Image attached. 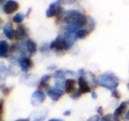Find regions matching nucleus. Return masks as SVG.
<instances>
[{
  "instance_id": "nucleus-1",
  "label": "nucleus",
  "mask_w": 129,
  "mask_h": 121,
  "mask_svg": "<svg viewBox=\"0 0 129 121\" xmlns=\"http://www.w3.org/2000/svg\"><path fill=\"white\" fill-rule=\"evenodd\" d=\"M64 21L69 25H73L82 29L88 23V16L83 15L78 10H69L64 14Z\"/></svg>"
},
{
  "instance_id": "nucleus-2",
  "label": "nucleus",
  "mask_w": 129,
  "mask_h": 121,
  "mask_svg": "<svg viewBox=\"0 0 129 121\" xmlns=\"http://www.w3.org/2000/svg\"><path fill=\"white\" fill-rule=\"evenodd\" d=\"M98 83L100 86L107 90H116L119 84V79L115 74L111 72H106L100 74L98 79Z\"/></svg>"
},
{
  "instance_id": "nucleus-3",
  "label": "nucleus",
  "mask_w": 129,
  "mask_h": 121,
  "mask_svg": "<svg viewBox=\"0 0 129 121\" xmlns=\"http://www.w3.org/2000/svg\"><path fill=\"white\" fill-rule=\"evenodd\" d=\"M78 28L73 25H68L66 29H64V38L66 40V42L67 44L68 49L74 45L76 40L78 39L77 36V32H78Z\"/></svg>"
},
{
  "instance_id": "nucleus-4",
  "label": "nucleus",
  "mask_w": 129,
  "mask_h": 121,
  "mask_svg": "<svg viewBox=\"0 0 129 121\" xmlns=\"http://www.w3.org/2000/svg\"><path fill=\"white\" fill-rule=\"evenodd\" d=\"M62 12H63V7L60 5V2L57 1V2L52 3L48 6L45 15L47 18H51V17H54V16L60 15Z\"/></svg>"
},
{
  "instance_id": "nucleus-5",
  "label": "nucleus",
  "mask_w": 129,
  "mask_h": 121,
  "mask_svg": "<svg viewBox=\"0 0 129 121\" xmlns=\"http://www.w3.org/2000/svg\"><path fill=\"white\" fill-rule=\"evenodd\" d=\"M49 47L50 49H56V50L68 49V46L66 42V40H64V36L62 35H58L56 36V38L49 44Z\"/></svg>"
},
{
  "instance_id": "nucleus-6",
  "label": "nucleus",
  "mask_w": 129,
  "mask_h": 121,
  "mask_svg": "<svg viewBox=\"0 0 129 121\" xmlns=\"http://www.w3.org/2000/svg\"><path fill=\"white\" fill-rule=\"evenodd\" d=\"M45 94L40 90H36L33 93H32L31 97V104L32 106H39V105L42 104L44 100H45Z\"/></svg>"
},
{
  "instance_id": "nucleus-7",
  "label": "nucleus",
  "mask_w": 129,
  "mask_h": 121,
  "mask_svg": "<svg viewBox=\"0 0 129 121\" xmlns=\"http://www.w3.org/2000/svg\"><path fill=\"white\" fill-rule=\"evenodd\" d=\"M64 77H66V72L59 70H56L54 74H53V78L55 79V87L58 88L62 90L63 88H64V82H66V80L64 79Z\"/></svg>"
},
{
  "instance_id": "nucleus-8",
  "label": "nucleus",
  "mask_w": 129,
  "mask_h": 121,
  "mask_svg": "<svg viewBox=\"0 0 129 121\" xmlns=\"http://www.w3.org/2000/svg\"><path fill=\"white\" fill-rule=\"evenodd\" d=\"M19 7V5L18 2L16 1H12V0H9L7 1L3 7V12L7 15H11L16 11Z\"/></svg>"
},
{
  "instance_id": "nucleus-9",
  "label": "nucleus",
  "mask_w": 129,
  "mask_h": 121,
  "mask_svg": "<svg viewBox=\"0 0 129 121\" xmlns=\"http://www.w3.org/2000/svg\"><path fill=\"white\" fill-rule=\"evenodd\" d=\"M19 65L20 66V69L23 72H27L29 70V69L31 66V60L27 57L26 55H23V56H20L19 58Z\"/></svg>"
},
{
  "instance_id": "nucleus-10",
  "label": "nucleus",
  "mask_w": 129,
  "mask_h": 121,
  "mask_svg": "<svg viewBox=\"0 0 129 121\" xmlns=\"http://www.w3.org/2000/svg\"><path fill=\"white\" fill-rule=\"evenodd\" d=\"M3 32L6 37L9 40H12L15 36V32L13 27V25L10 22H7L4 23L3 27Z\"/></svg>"
},
{
  "instance_id": "nucleus-11",
  "label": "nucleus",
  "mask_w": 129,
  "mask_h": 121,
  "mask_svg": "<svg viewBox=\"0 0 129 121\" xmlns=\"http://www.w3.org/2000/svg\"><path fill=\"white\" fill-rule=\"evenodd\" d=\"M47 94L50 97V99L52 101L56 102V101H58L60 98H61L62 95H64V91H63V90H60V89L54 87V88L49 89V90H48Z\"/></svg>"
},
{
  "instance_id": "nucleus-12",
  "label": "nucleus",
  "mask_w": 129,
  "mask_h": 121,
  "mask_svg": "<svg viewBox=\"0 0 129 121\" xmlns=\"http://www.w3.org/2000/svg\"><path fill=\"white\" fill-rule=\"evenodd\" d=\"M78 83V87H79L78 90L82 93V94L90 92V86L84 77H79Z\"/></svg>"
},
{
  "instance_id": "nucleus-13",
  "label": "nucleus",
  "mask_w": 129,
  "mask_h": 121,
  "mask_svg": "<svg viewBox=\"0 0 129 121\" xmlns=\"http://www.w3.org/2000/svg\"><path fill=\"white\" fill-rule=\"evenodd\" d=\"M15 39L17 40H22L25 39L27 36V28L25 26L19 24L17 27V29L15 31Z\"/></svg>"
},
{
  "instance_id": "nucleus-14",
  "label": "nucleus",
  "mask_w": 129,
  "mask_h": 121,
  "mask_svg": "<svg viewBox=\"0 0 129 121\" xmlns=\"http://www.w3.org/2000/svg\"><path fill=\"white\" fill-rule=\"evenodd\" d=\"M83 77L87 81V82L89 83V85H90V88H95L97 84H99L98 81L96 79L95 75L91 72H89V71L86 72V74H85V75Z\"/></svg>"
},
{
  "instance_id": "nucleus-15",
  "label": "nucleus",
  "mask_w": 129,
  "mask_h": 121,
  "mask_svg": "<svg viewBox=\"0 0 129 121\" xmlns=\"http://www.w3.org/2000/svg\"><path fill=\"white\" fill-rule=\"evenodd\" d=\"M77 84V81L73 78H68L64 82V92L67 94H70L75 90V86Z\"/></svg>"
},
{
  "instance_id": "nucleus-16",
  "label": "nucleus",
  "mask_w": 129,
  "mask_h": 121,
  "mask_svg": "<svg viewBox=\"0 0 129 121\" xmlns=\"http://www.w3.org/2000/svg\"><path fill=\"white\" fill-rule=\"evenodd\" d=\"M10 51L9 44L5 40H1L0 42V56L5 58L8 56V52Z\"/></svg>"
},
{
  "instance_id": "nucleus-17",
  "label": "nucleus",
  "mask_w": 129,
  "mask_h": 121,
  "mask_svg": "<svg viewBox=\"0 0 129 121\" xmlns=\"http://www.w3.org/2000/svg\"><path fill=\"white\" fill-rule=\"evenodd\" d=\"M26 48L30 54H34L37 51V44L31 39H27L26 40Z\"/></svg>"
},
{
  "instance_id": "nucleus-18",
  "label": "nucleus",
  "mask_w": 129,
  "mask_h": 121,
  "mask_svg": "<svg viewBox=\"0 0 129 121\" xmlns=\"http://www.w3.org/2000/svg\"><path fill=\"white\" fill-rule=\"evenodd\" d=\"M127 104H128V103L126 102V101H124V102L121 103L119 105V107L115 109V111H114V114H113L115 118H118L119 116H120L125 111V110H126V108H127Z\"/></svg>"
},
{
  "instance_id": "nucleus-19",
  "label": "nucleus",
  "mask_w": 129,
  "mask_h": 121,
  "mask_svg": "<svg viewBox=\"0 0 129 121\" xmlns=\"http://www.w3.org/2000/svg\"><path fill=\"white\" fill-rule=\"evenodd\" d=\"M52 78V75L49 74H44L39 81V86L42 88H45L48 86V82Z\"/></svg>"
},
{
  "instance_id": "nucleus-20",
  "label": "nucleus",
  "mask_w": 129,
  "mask_h": 121,
  "mask_svg": "<svg viewBox=\"0 0 129 121\" xmlns=\"http://www.w3.org/2000/svg\"><path fill=\"white\" fill-rule=\"evenodd\" d=\"M47 115H48V113L45 110L40 111L33 115L31 121H43L44 119H45Z\"/></svg>"
},
{
  "instance_id": "nucleus-21",
  "label": "nucleus",
  "mask_w": 129,
  "mask_h": 121,
  "mask_svg": "<svg viewBox=\"0 0 129 121\" xmlns=\"http://www.w3.org/2000/svg\"><path fill=\"white\" fill-rule=\"evenodd\" d=\"M90 33V32L86 28H82V29H78L77 32V36H78V39H83L86 37Z\"/></svg>"
},
{
  "instance_id": "nucleus-22",
  "label": "nucleus",
  "mask_w": 129,
  "mask_h": 121,
  "mask_svg": "<svg viewBox=\"0 0 129 121\" xmlns=\"http://www.w3.org/2000/svg\"><path fill=\"white\" fill-rule=\"evenodd\" d=\"M24 17H25V15L22 13H17L15 16H13V21L16 23H21L23 19H24Z\"/></svg>"
},
{
  "instance_id": "nucleus-23",
  "label": "nucleus",
  "mask_w": 129,
  "mask_h": 121,
  "mask_svg": "<svg viewBox=\"0 0 129 121\" xmlns=\"http://www.w3.org/2000/svg\"><path fill=\"white\" fill-rule=\"evenodd\" d=\"M118 118H115L113 114H107L101 118V121H117Z\"/></svg>"
},
{
  "instance_id": "nucleus-24",
  "label": "nucleus",
  "mask_w": 129,
  "mask_h": 121,
  "mask_svg": "<svg viewBox=\"0 0 129 121\" xmlns=\"http://www.w3.org/2000/svg\"><path fill=\"white\" fill-rule=\"evenodd\" d=\"M111 96L113 97V98L116 99H120V98H121L120 93L118 90H112V92H111Z\"/></svg>"
},
{
  "instance_id": "nucleus-25",
  "label": "nucleus",
  "mask_w": 129,
  "mask_h": 121,
  "mask_svg": "<svg viewBox=\"0 0 129 121\" xmlns=\"http://www.w3.org/2000/svg\"><path fill=\"white\" fill-rule=\"evenodd\" d=\"M82 95V93H81L78 90H76L74 93H73V94H71L70 97L72 99H77L78 98H79V97Z\"/></svg>"
},
{
  "instance_id": "nucleus-26",
  "label": "nucleus",
  "mask_w": 129,
  "mask_h": 121,
  "mask_svg": "<svg viewBox=\"0 0 129 121\" xmlns=\"http://www.w3.org/2000/svg\"><path fill=\"white\" fill-rule=\"evenodd\" d=\"M1 90H2V92L3 93L4 95H7L9 94V93L11 92V89L8 88V87H7V86H3V85H2V87H1Z\"/></svg>"
},
{
  "instance_id": "nucleus-27",
  "label": "nucleus",
  "mask_w": 129,
  "mask_h": 121,
  "mask_svg": "<svg viewBox=\"0 0 129 121\" xmlns=\"http://www.w3.org/2000/svg\"><path fill=\"white\" fill-rule=\"evenodd\" d=\"M48 48H50V47H49V44H44L43 45L40 47V52H46L47 51H48Z\"/></svg>"
},
{
  "instance_id": "nucleus-28",
  "label": "nucleus",
  "mask_w": 129,
  "mask_h": 121,
  "mask_svg": "<svg viewBox=\"0 0 129 121\" xmlns=\"http://www.w3.org/2000/svg\"><path fill=\"white\" fill-rule=\"evenodd\" d=\"M99 120H101V119H100L99 115H93L87 119V121H99Z\"/></svg>"
},
{
  "instance_id": "nucleus-29",
  "label": "nucleus",
  "mask_w": 129,
  "mask_h": 121,
  "mask_svg": "<svg viewBox=\"0 0 129 121\" xmlns=\"http://www.w3.org/2000/svg\"><path fill=\"white\" fill-rule=\"evenodd\" d=\"M96 111H97V113H99V115H102L103 114V109L102 107H100V106L98 107L96 109Z\"/></svg>"
},
{
  "instance_id": "nucleus-30",
  "label": "nucleus",
  "mask_w": 129,
  "mask_h": 121,
  "mask_svg": "<svg viewBox=\"0 0 129 121\" xmlns=\"http://www.w3.org/2000/svg\"><path fill=\"white\" fill-rule=\"evenodd\" d=\"M91 97H92L93 99H98V94H97L95 91H93L92 94H91Z\"/></svg>"
},
{
  "instance_id": "nucleus-31",
  "label": "nucleus",
  "mask_w": 129,
  "mask_h": 121,
  "mask_svg": "<svg viewBox=\"0 0 129 121\" xmlns=\"http://www.w3.org/2000/svg\"><path fill=\"white\" fill-rule=\"evenodd\" d=\"M71 114V111L70 110H68V111H66L64 113H63V115H66V116H68V115H70Z\"/></svg>"
},
{
  "instance_id": "nucleus-32",
  "label": "nucleus",
  "mask_w": 129,
  "mask_h": 121,
  "mask_svg": "<svg viewBox=\"0 0 129 121\" xmlns=\"http://www.w3.org/2000/svg\"><path fill=\"white\" fill-rule=\"evenodd\" d=\"M48 121H64L63 119H56V118H52V119H48Z\"/></svg>"
},
{
  "instance_id": "nucleus-33",
  "label": "nucleus",
  "mask_w": 129,
  "mask_h": 121,
  "mask_svg": "<svg viewBox=\"0 0 129 121\" xmlns=\"http://www.w3.org/2000/svg\"><path fill=\"white\" fill-rule=\"evenodd\" d=\"M124 119H125V120L129 121V111L126 113V115H125V116H124Z\"/></svg>"
},
{
  "instance_id": "nucleus-34",
  "label": "nucleus",
  "mask_w": 129,
  "mask_h": 121,
  "mask_svg": "<svg viewBox=\"0 0 129 121\" xmlns=\"http://www.w3.org/2000/svg\"><path fill=\"white\" fill-rule=\"evenodd\" d=\"M15 121H29V119H17Z\"/></svg>"
},
{
  "instance_id": "nucleus-35",
  "label": "nucleus",
  "mask_w": 129,
  "mask_h": 121,
  "mask_svg": "<svg viewBox=\"0 0 129 121\" xmlns=\"http://www.w3.org/2000/svg\"><path fill=\"white\" fill-rule=\"evenodd\" d=\"M30 12H31V8H29V9H28V11H27V13L26 14V16H27L28 15H29Z\"/></svg>"
},
{
  "instance_id": "nucleus-36",
  "label": "nucleus",
  "mask_w": 129,
  "mask_h": 121,
  "mask_svg": "<svg viewBox=\"0 0 129 121\" xmlns=\"http://www.w3.org/2000/svg\"><path fill=\"white\" fill-rule=\"evenodd\" d=\"M127 89H128V90H129V82L127 84Z\"/></svg>"
},
{
  "instance_id": "nucleus-37",
  "label": "nucleus",
  "mask_w": 129,
  "mask_h": 121,
  "mask_svg": "<svg viewBox=\"0 0 129 121\" xmlns=\"http://www.w3.org/2000/svg\"><path fill=\"white\" fill-rule=\"evenodd\" d=\"M127 103H128V104H129V101H128V102H127Z\"/></svg>"
},
{
  "instance_id": "nucleus-38",
  "label": "nucleus",
  "mask_w": 129,
  "mask_h": 121,
  "mask_svg": "<svg viewBox=\"0 0 129 121\" xmlns=\"http://www.w3.org/2000/svg\"><path fill=\"white\" fill-rule=\"evenodd\" d=\"M117 121H119V119H118V120H117Z\"/></svg>"
}]
</instances>
